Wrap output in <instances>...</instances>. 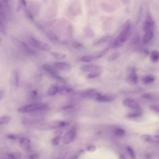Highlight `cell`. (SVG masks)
I'll return each mask as SVG.
<instances>
[{
    "mask_svg": "<svg viewBox=\"0 0 159 159\" xmlns=\"http://www.w3.org/2000/svg\"><path fill=\"white\" fill-rule=\"evenodd\" d=\"M100 75H101V72H93L88 74L86 77L87 79H94L99 77Z\"/></svg>",
    "mask_w": 159,
    "mask_h": 159,
    "instance_id": "f546056e",
    "label": "cell"
},
{
    "mask_svg": "<svg viewBox=\"0 0 159 159\" xmlns=\"http://www.w3.org/2000/svg\"><path fill=\"white\" fill-rule=\"evenodd\" d=\"M14 83L16 86L19 85V76L17 72H15L14 75Z\"/></svg>",
    "mask_w": 159,
    "mask_h": 159,
    "instance_id": "e575fe53",
    "label": "cell"
},
{
    "mask_svg": "<svg viewBox=\"0 0 159 159\" xmlns=\"http://www.w3.org/2000/svg\"><path fill=\"white\" fill-rule=\"evenodd\" d=\"M150 107H151V109L153 110V111H155L157 113H158V106H150Z\"/></svg>",
    "mask_w": 159,
    "mask_h": 159,
    "instance_id": "f35d334b",
    "label": "cell"
},
{
    "mask_svg": "<svg viewBox=\"0 0 159 159\" xmlns=\"http://www.w3.org/2000/svg\"><path fill=\"white\" fill-rule=\"evenodd\" d=\"M58 93V86H55V85H52L50 86L47 91V94L48 96H54L57 93Z\"/></svg>",
    "mask_w": 159,
    "mask_h": 159,
    "instance_id": "ffe728a7",
    "label": "cell"
},
{
    "mask_svg": "<svg viewBox=\"0 0 159 159\" xmlns=\"http://www.w3.org/2000/svg\"><path fill=\"white\" fill-rule=\"evenodd\" d=\"M154 80H155V78L152 75H147L143 78V82L145 84H149L153 82Z\"/></svg>",
    "mask_w": 159,
    "mask_h": 159,
    "instance_id": "cb8c5ba5",
    "label": "cell"
},
{
    "mask_svg": "<svg viewBox=\"0 0 159 159\" xmlns=\"http://www.w3.org/2000/svg\"><path fill=\"white\" fill-rule=\"evenodd\" d=\"M51 55L57 60H63L66 58V54L58 52H52L50 53Z\"/></svg>",
    "mask_w": 159,
    "mask_h": 159,
    "instance_id": "44dd1931",
    "label": "cell"
},
{
    "mask_svg": "<svg viewBox=\"0 0 159 159\" xmlns=\"http://www.w3.org/2000/svg\"><path fill=\"white\" fill-rule=\"evenodd\" d=\"M159 58V53L157 50H153L150 53V59L152 61L156 62Z\"/></svg>",
    "mask_w": 159,
    "mask_h": 159,
    "instance_id": "4316f807",
    "label": "cell"
},
{
    "mask_svg": "<svg viewBox=\"0 0 159 159\" xmlns=\"http://www.w3.org/2000/svg\"><path fill=\"white\" fill-rule=\"evenodd\" d=\"M28 159H40V157L37 153H32L29 156Z\"/></svg>",
    "mask_w": 159,
    "mask_h": 159,
    "instance_id": "d590c367",
    "label": "cell"
},
{
    "mask_svg": "<svg viewBox=\"0 0 159 159\" xmlns=\"http://www.w3.org/2000/svg\"><path fill=\"white\" fill-rule=\"evenodd\" d=\"M119 159H126V158L124 157V155H120L119 156Z\"/></svg>",
    "mask_w": 159,
    "mask_h": 159,
    "instance_id": "b9f144b4",
    "label": "cell"
},
{
    "mask_svg": "<svg viewBox=\"0 0 159 159\" xmlns=\"http://www.w3.org/2000/svg\"><path fill=\"white\" fill-rule=\"evenodd\" d=\"M20 148L25 151H29L31 148V141L27 137H22L19 140Z\"/></svg>",
    "mask_w": 159,
    "mask_h": 159,
    "instance_id": "7c38bea8",
    "label": "cell"
},
{
    "mask_svg": "<svg viewBox=\"0 0 159 159\" xmlns=\"http://www.w3.org/2000/svg\"><path fill=\"white\" fill-rule=\"evenodd\" d=\"M114 133L117 137H122L125 135V130L121 128H117L115 130Z\"/></svg>",
    "mask_w": 159,
    "mask_h": 159,
    "instance_id": "1f68e13d",
    "label": "cell"
},
{
    "mask_svg": "<svg viewBox=\"0 0 159 159\" xmlns=\"http://www.w3.org/2000/svg\"><path fill=\"white\" fill-rule=\"evenodd\" d=\"M154 22L150 15H148L143 24V31L145 32H153Z\"/></svg>",
    "mask_w": 159,
    "mask_h": 159,
    "instance_id": "8fae6325",
    "label": "cell"
},
{
    "mask_svg": "<svg viewBox=\"0 0 159 159\" xmlns=\"http://www.w3.org/2000/svg\"><path fill=\"white\" fill-rule=\"evenodd\" d=\"M73 92V89L68 87L66 86H61L58 87V93L61 94H71Z\"/></svg>",
    "mask_w": 159,
    "mask_h": 159,
    "instance_id": "d6986e66",
    "label": "cell"
},
{
    "mask_svg": "<svg viewBox=\"0 0 159 159\" xmlns=\"http://www.w3.org/2000/svg\"><path fill=\"white\" fill-rule=\"evenodd\" d=\"M122 104L125 107L134 109L135 111H140V106L139 103L134 99L126 98L122 101Z\"/></svg>",
    "mask_w": 159,
    "mask_h": 159,
    "instance_id": "9c48e42d",
    "label": "cell"
},
{
    "mask_svg": "<svg viewBox=\"0 0 159 159\" xmlns=\"http://www.w3.org/2000/svg\"><path fill=\"white\" fill-rule=\"evenodd\" d=\"M153 36V32H145L143 37V41L144 43H148Z\"/></svg>",
    "mask_w": 159,
    "mask_h": 159,
    "instance_id": "603a6c76",
    "label": "cell"
},
{
    "mask_svg": "<svg viewBox=\"0 0 159 159\" xmlns=\"http://www.w3.org/2000/svg\"><path fill=\"white\" fill-rule=\"evenodd\" d=\"M142 98L148 101H157L158 99V94L154 92L145 93L142 95Z\"/></svg>",
    "mask_w": 159,
    "mask_h": 159,
    "instance_id": "2e32d148",
    "label": "cell"
},
{
    "mask_svg": "<svg viewBox=\"0 0 159 159\" xmlns=\"http://www.w3.org/2000/svg\"><path fill=\"white\" fill-rule=\"evenodd\" d=\"M108 49H109V48H106L102 50L100 52H98L94 54L83 56L80 58V60L83 62H89V61L93 60V59L95 60V59L99 58L102 57L108 51Z\"/></svg>",
    "mask_w": 159,
    "mask_h": 159,
    "instance_id": "8992f818",
    "label": "cell"
},
{
    "mask_svg": "<svg viewBox=\"0 0 159 159\" xmlns=\"http://www.w3.org/2000/svg\"><path fill=\"white\" fill-rule=\"evenodd\" d=\"M96 149V147L94 146V145H89L86 148V150L88 151V152H94Z\"/></svg>",
    "mask_w": 159,
    "mask_h": 159,
    "instance_id": "8d00e7d4",
    "label": "cell"
},
{
    "mask_svg": "<svg viewBox=\"0 0 159 159\" xmlns=\"http://www.w3.org/2000/svg\"><path fill=\"white\" fill-rule=\"evenodd\" d=\"M6 157L10 159H20L21 154L19 152H9L6 153Z\"/></svg>",
    "mask_w": 159,
    "mask_h": 159,
    "instance_id": "7402d4cb",
    "label": "cell"
},
{
    "mask_svg": "<svg viewBox=\"0 0 159 159\" xmlns=\"http://www.w3.org/2000/svg\"><path fill=\"white\" fill-rule=\"evenodd\" d=\"M60 139H61V136L60 135H57L56 137H55L52 140V143L53 145H57L59 144L60 143Z\"/></svg>",
    "mask_w": 159,
    "mask_h": 159,
    "instance_id": "836d02e7",
    "label": "cell"
},
{
    "mask_svg": "<svg viewBox=\"0 0 159 159\" xmlns=\"http://www.w3.org/2000/svg\"><path fill=\"white\" fill-rule=\"evenodd\" d=\"M101 66L93 64H87L84 65L81 67V70L83 72H100L101 71Z\"/></svg>",
    "mask_w": 159,
    "mask_h": 159,
    "instance_id": "30bf717a",
    "label": "cell"
},
{
    "mask_svg": "<svg viewBox=\"0 0 159 159\" xmlns=\"http://www.w3.org/2000/svg\"><path fill=\"white\" fill-rule=\"evenodd\" d=\"M98 92L94 89H88L83 91H77L75 93L74 95L77 96L78 98L82 99H91L95 98L98 94Z\"/></svg>",
    "mask_w": 159,
    "mask_h": 159,
    "instance_id": "5b68a950",
    "label": "cell"
},
{
    "mask_svg": "<svg viewBox=\"0 0 159 159\" xmlns=\"http://www.w3.org/2000/svg\"><path fill=\"white\" fill-rule=\"evenodd\" d=\"M66 123L63 121H60V120L48 121V122L40 124L38 125L37 129L41 130H55V129L62 128L66 126Z\"/></svg>",
    "mask_w": 159,
    "mask_h": 159,
    "instance_id": "3957f363",
    "label": "cell"
},
{
    "mask_svg": "<svg viewBox=\"0 0 159 159\" xmlns=\"http://www.w3.org/2000/svg\"><path fill=\"white\" fill-rule=\"evenodd\" d=\"M142 115V113L140 111H135V112H130V113H128L127 114V117H129V118H137V117H140V116Z\"/></svg>",
    "mask_w": 159,
    "mask_h": 159,
    "instance_id": "d4e9b609",
    "label": "cell"
},
{
    "mask_svg": "<svg viewBox=\"0 0 159 159\" xmlns=\"http://www.w3.org/2000/svg\"><path fill=\"white\" fill-rule=\"evenodd\" d=\"M4 159H10V158H7V157H6V158H4Z\"/></svg>",
    "mask_w": 159,
    "mask_h": 159,
    "instance_id": "7bdbcfd3",
    "label": "cell"
},
{
    "mask_svg": "<svg viewBox=\"0 0 159 159\" xmlns=\"http://www.w3.org/2000/svg\"><path fill=\"white\" fill-rule=\"evenodd\" d=\"M27 41L31 46L37 49H39L43 51H48L51 49V47L48 43L42 42L34 37H32V36L29 37L27 38Z\"/></svg>",
    "mask_w": 159,
    "mask_h": 159,
    "instance_id": "277c9868",
    "label": "cell"
},
{
    "mask_svg": "<svg viewBox=\"0 0 159 159\" xmlns=\"http://www.w3.org/2000/svg\"><path fill=\"white\" fill-rule=\"evenodd\" d=\"M53 65L55 69H58L61 71H69L71 68V65L66 62L56 61L53 63Z\"/></svg>",
    "mask_w": 159,
    "mask_h": 159,
    "instance_id": "4fadbf2b",
    "label": "cell"
},
{
    "mask_svg": "<svg viewBox=\"0 0 159 159\" xmlns=\"http://www.w3.org/2000/svg\"><path fill=\"white\" fill-rule=\"evenodd\" d=\"M107 38H108V37H103V38H102L101 39H100L99 40H98V41H97V42L95 43V44L99 45V44H100L101 43H102V42H104L106 41V40H107Z\"/></svg>",
    "mask_w": 159,
    "mask_h": 159,
    "instance_id": "74e56055",
    "label": "cell"
},
{
    "mask_svg": "<svg viewBox=\"0 0 159 159\" xmlns=\"http://www.w3.org/2000/svg\"><path fill=\"white\" fill-rule=\"evenodd\" d=\"M7 137L11 139H13V140H15L17 139V136L14 134H9L7 135Z\"/></svg>",
    "mask_w": 159,
    "mask_h": 159,
    "instance_id": "ab89813d",
    "label": "cell"
},
{
    "mask_svg": "<svg viewBox=\"0 0 159 159\" xmlns=\"http://www.w3.org/2000/svg\"><path fill=\"white\" fill-rule=\"evenodd\" d=\"M11 119V117L9 116H0V125H4L9 123Z\"/></svg>",
    "mask_w": 159,
    "mask_h": 159,
    "instance_id": "484cf974",
    "label": "cell"
},
{
    "mask_svg": "<svg viewBox=\"0 0 159 159\" xmlns=\"http://www.w3.org/2000/svg\"><path fill=\"white\" fill-rule=\"evenodd\" d=\"M132 31V24L130 21H127L122 28L119 35L116 37L112 44V48H118L122 46L128 39Z\"/></svg>",
    "mask_w": 159,
    "mask_h": 159,
    "instance_id": "6da1fadb",
    "label": "cell"
},
{
    "mask_svg": "<svg viewBox=\"0 0 159 159\" xmlns=\"http://www.w3.org/2000/svg\"><path fill=\"white\" fill-rule=\"evenodd\" d=\"M127 80H129V81L132 84H136L138 82V76L137 75L134 69L131 70L130 71V73L128 75L127 77Z\"/></svg>",
    "mask_w": 159,
    "mask_h": 159,
    "instance_id": "e0dca14e",
    "label": "cell"
},
{
    "mask_svg": "<svg viewBox=\"0 0 159 159\" xmlns=\"http://www.w3.org/2000/svg\"><path fill=\"white\" fill-rule=\"evenodd\" d=\"M140 139L145 142L147 143H158V136L151 135L148 134H143L140 136Z\"/></svg>",
    "mask_w": 159,
    "mask_h": 159,
    "instance_id": "5bb4252c",
    "label": "cell"
},
{
    "mask_svg": "<svg viewBox=\"0 0 159 159\" xmlns=\"http://www.w3.org/2000/svg\"><path fill=\"white\" fill-rule=\"evenodd\" d=\"M4 22L3 19L0 16V32L2 34H6V27Z\"/></svg>",
    "mask_w": 159,
    "mask_h": 159,
    "instance_id": "d6a6232c",
    "label": "cell"
},
{
    "mask_svg": "<svg viewBox=\"0 0 159 159\" xmlns=\"http://www.w3.org/2000/svg\"><path fill=\"white\" fill-rule=\"evenodd\" d=\"M120 56V53L118 52H116L112 53L108 58V60L109 61H114L116 60V59H117Z\"/></svg>",
    "mask_w": 159,
    "mask_h": 159,
    "instance_id": "4dcf8cb0",
    "label": "cell"
},
{
    "mask_svg": "<svg viewBox=\"0 0 159 159\" xmlns=\"http://www.w3.org/2000/svg\"><path fill=\"white\" fill-rule=\"evenodd\" d=\"M21 43V45L22 47V48H24V50L27 52L29 54H30V55H34L36 53V51L29 45H28L27 43L24 42H20Z\"/></svg>",
    "mask_w": 159,
    "mask_h": 159,
    "instance_id": "ac0fdd59",
    "label": "cell"
},
{
    "mask_svg": "<svg viewBox=\"0 0 159 159\" xmlns=\"http://www.w3.org/2000/svg\"><path fill=\"white\" fill-rule=\"evenodd\" d=\"M126 150H127V152L129 155L130 156V159H137L134 150H133V148L132 147H130L129 146H127L126 147Z\"/></svg>",
    "mask_w": 159,
    "mask_h": 159,
    "instance_id": "83f0119b",
    "label": "cell"
},
{
    "mask_svg": "<svg viewBox=\"0 0 159 159\" xmlns=\"http://www.w3.org/2000/svg\"><path fill=\"white\" fill-rule=\"evenodd\" d=\"M95 99L99 102H109L114 101V98L110 95L107 94H98L96 97Z\"/></svg>",
    "mask_w": 159,
    "mask_h": 159,
    "instance_id": "9a60e30c",
    "label": "cell"
},
{
    "mask_svg": "<svg viewBox=\"0 0 159 159\" xmlns=\"http://www.w3.org/2000/svg\"><path fill=\"white\" fill-rule=\"evenodd\" d=\"M44 70L49 74L50 76H52L53 78L58 80L60 82L65 83V81L63 78H62L60 76H59L57 73V71H56L55 68H54L53 66L48 65V64H44L43 66Z\"/></svg>",
    "mask_w": 159,
    "mask_h": 159,
    "instance_id": "ba28073f",
    "label": "cell"
},
{
    "mask_svg": "<svg viewBox=\"0 0 159 159\" xmlns=\"http://www.w3.org/2000/svg\"><path fill=\"white\" fill-rule=\"evenodd\" d=\"M4 95V91L2 90H0V101H1Z\"/></svg>",
    "mask_w": 159,
    "mask_h": 159,
    "instance_id": "60d3db41",
    "label": "cell"
},
{
    "mask_svg": "<svg viewBox=\"0 0 159 159\" xmlns=\"http://www.w3.org/2000/svg\"><path fill=\"white\" fill-rule=\"evenodd\" d=\"M76 136V129L75 127L70 129L63 137L62 142L65 145H68L72 143Z\"/></svg>",
    "mask_w": 159,
    "mask_h": 159,
    "instance_id": "52a82bcc",
    "label": "cell"
},
{
    "mask_svg": "<svg viewBox=\"0 0 159 159\" xmlns=\"http://www.w3.org/2000/svg\"><path fill=\"white\" fill-rule=\"evenodd\" d=\"M47 36L52 40V41H53V42H58L59 41V39L58 38V37L54 34L52 32H48L47 33Z\"/></svg>",
    "mask_w": 159,
    "mask_h": 159,
    "instance_id": "f1b7e54d",
    "label": "cell"
},
{
    "mask_svg": "<svg viewBox=\"0 0 159 159\" xmlns=\"http://www.w3.org/2000/svg\"><path fill=\"white\" fill-rule=\"evenodd\" d=\"M49 109L48 104L45 103H33L21 106L17 109V111L21 113H30L42 112Z\"/></svg>",
    "mask_w": 159,
    "mask_h": 159,
    "instance_id": "7a4b0ae2",
    "label": "cell"
}]
</instances>
